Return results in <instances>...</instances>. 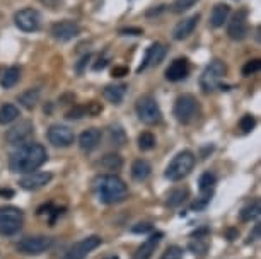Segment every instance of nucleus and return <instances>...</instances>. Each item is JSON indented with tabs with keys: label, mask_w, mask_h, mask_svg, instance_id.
<instances>
[{
	"label": "nucleus",
	"mask_w": 261,
	"mask_h": 259,
	"mask_svg": "<svg viewBox=\"0 0 261 259\" xmlns=\"http://www.w3.org/2000/svg\"><path fill=\"white\" fill-rule=\"evenodd\" d=\"M198 184H200V191L201 193H208L214 189L215 186V176L212 174V172H205V174H201L200 176V181H198Z\"/></svg>",
	"instance_id": "nucleus-30"
},
{
	"label": "nucleus",
	"mask_w": 261,
	"mask_h": 259,
	"mask_svg": "<svg viewBox=\"0 0 261 259\" xmlns=\"http://www.w3.org/2000/svg\"><path fill=\"white\" fill-rule=\"evenodd\" d=\"M198 21H200V14H195V16H190V17L183 19V21H179L174 26V29H172V38H174L176 41L186 40V38L195 31Z\"/></svg>",
	"instance_id": "nucleus-17"
},
{
	"label": "nucleus",
	"mask_w": 261,
	"mask_h": 259,
	"mask_svg": "<svg viewBox=\"0 0 261 259\" xmlns=\"http://www.w3.org/2000/svg\"><path fill=\"white\" fill-rule=\"evenodd\" d=\"M150 172H152V167L145 159L135 160L134 165H132V176H134L135 181H145L150 176Z\"/></svg>",
	"instance_id": "nucleus-23"
},
{
	"label": "nucleus",
	"mask_w": 261,
	"mask_h": 259,
	"mask_svg": "<svg viewBox=\"0 0 261 259\" xmlns=\"http://www.w3.org/2000/svg\"><path fill=\"white\" fill-rule=\"evenodd\" d=\"M161 259H183V249L179 246H171L167 247L164 254L161 256Z\"/></svg>",
	"instance_id": "nucleus-35"
},
{
	"label": "nucleus",
	"mask_w": 261,
	"mask_h": 259,
	"mask_svg": "<svg viewBox=\"0 0 261 259\" xmlns=\"http://www.w3.org/2000/svg\"><path fill=\"white\" fill-rule=\"evenodd\" d=\"M99 246H101V237H97V236L86 237V239H82L81 242H77L75 246H72L68 249V252L65 254L63 259H84L91 251H94V249Z\"/></svg>",
	"instance_id": "nucleus-13"
},
{
	"label": "nucleus",
	"mask_w": 261,
	"mask_h": 259,
	"mask_svg": "<svg viewBox=\"0 0 261 259\" xmlns=\"http://www.w3.org/2000/svg\"><path fill=\"white\" fill-rule=\"evenodd\" d=\"M137 114L142 123L145 125H157L162 120V113L161 107L157 104V101L150 96H142L139 101H137Z\"/></svg>",
	"instance_id": "nucleus-6"
},
{
	"label": "nucleus",
	"mask_w": 261,
	"mask_h": 259,
	"mask_svg": "<svg viewBox=\"0 0 261 259\" xmlns=\"http://www.w3.org/2000/svg\"><path fill=\"white\" fill-rule=\"evenodd\" d=\"M51 178L53 176L50 172H29L26 178L19 181V184H21V188L28 189V191H36V189L46 186L51 181Z\"/></svg>",
	"instance_id": "nucleus-15"
},
{
	"label": "nucleus",
	"mask_w": 261,
	"mask_h": 259,
	"mask_svg": "<svg viewBox=\"0 0 261 259\" xmlns=\"http://www.w3.org/2000/svg\"><path fill=\"white\" fill-rule=\"evenodd\" d=\"M150 228H152L150 223H139L137 227H134V232H137V234H139V232H147V231H150Z\"/></svg>",
	"instance_id": "nucleus-40"
},
{
	"label": "nucleus",
	"mask_w": 261,
	"mask_h": 259,
	"mask_svg": "<svg viewBox=\"0 0 261 259\" xmlns=\"http://www.w3.org/2000/svg\"><path fill=\"white\" fill-rule=\"evenodd\" d=\"M111 140L115 141L116 145H123L125 143V131H123L120 126H116V128H111Z\"/></svg>",
	"instance_id": "nucleus-38"
},
{
	"label": "nucleus",
	"mask_w": 261,
	"mask_h": 259,
	"mask_svg": "<svg viewBox=\"0 0 261 259\" xmlns=\"http://www.w3.org/2000/svg\"><path fill=\"white\" fill-rule=\"evenodd\" d=\"M161 239H162L161 232H157V234H154V236H150L139 249H137V252L134 254V259H150L152 254L155 252V247L159 246Z\"/></svg>",
	"instance_id": "nucleus-20"
},
{
	"label": "nucleus",
	"mask_w": 261,
	"mask_h": 259,
	"mask_svg": "<svg viewBox=\"0 0 261 259\" xmlns=\"http://www.w3.org/2000/svg\"><path fill=\"white\" fill-rule=\"evenodd\" d=\"M164 56H166V46L162 45V43H154V45H150L149 50L145 53L144 62H142V65L139 67V72L147 70L149 67L159 65V63L164 60Z\"/></svg>",
	"instance_id": "nucleus-16"
},
{
	"label": "nucleus",
	"mask_w": 261,
	"mask_h": 259,
	"mask_svg": "<svg viewBox=\"0 0 261 259\" xmlns=\"http://www.w3.org/2000/svg\"><path fill=\"white\" fill-rule=\"evenodd\" d=\"M21 113H19V107L14 104H4L0 106V125H9L12 121H16Z\"/></svg>",
	"instance_id": "nucleus-24"
},
{
	"label": "nucleus",
	"mask_w": 261,
	"mask_h": 259,
	"mask_svg": "<svg viewBox=\"0 0 261 259\" xmlns=\"http://www.w3.org/2000/svg\"><path fill=\"white\" fill-rule=\"evenodd\" d=\"M227 34L230 40L234 41H243L248 36V11L241 9L232 16L227 26Z\"/></svg>",
	"instance_id": "nucleus-10"
},
{
	"label": "nucleus",
	"mask_w": 261,
	"mask_h": 259,
	"mask_svg": "<svg viewBox=\"0 0 261 259\" xmlns=\"http://www.w3.org/2000/svg\"><path fill=\"white\" fill-rule=\"evenodd\" d=\"M196 2H198V0H174V4H172V11H174L176 14L185 12V11H188V9L193 7Z\"/></svg>",
	"instance_id": "nucleus-33"
},
{
	"label": "nucleus",
	"mask_w": 261,
	"mask_h": 259,
	"mask_svg": "<svg viewBox=\"0 0 261 259\" xmlns=\"http://www.w3.org/2000/svg\"><path fill=\"white\" fill-rule=\"evenodd\" d=\"M84 116H87V107L86 106H73L70 111H67L68 120H81Z\"/></svg>",
	"instance_id": "nucleus-37"
},
{
	"label": "nucleus",
	"mask_w": 261,
	"mask_h": 259,
	"mask_svg": "<svg viewBox=\"0 0 261 259\" xmlns=\"http://www.w3.org/2000/svg\"><path fill=\"white\" fill-rule=\"evenodd\" d=\"M108 259H118L116 256H111V257H108Z\"/></svg>",
	"instance_id": "nucleus-43"
},
{
	"label": "nucleus",
	"mask_w": 261,
	"mask_h": 259,
	"mask_svg": "<svg viewBox=\"0 0 261 259\" xmlns=\"http://www.w3.org/2000/svg\"><path fill=\"white\" fill-rule=\"evenodd\" d=\"M155 147V136L150 133V131H144L139 136V149L147 152V150H152Z\"/></svg>",
	"instance_id": "nucleus-31"
},
{
	"label": "nucleus",
	"mask_w": 261,
	"mask_h": 259,
	"mask_svg": "<svg viewBox=\"0 0 261 259\" xmlns=\"http://www.w3.org/2000/svg\"><path fill=\"white\" fill-rule=\"evenodd\" d=\"M99 143H101V131L97 128H89L82 131V135L79 136V145H81L84 152H92L94 149H97Z\"/></svg>",
	"instance_id": "nucleus-19"
},
{
	"label": "nucleus",
	"mask_w": 261,
	"mask_h": 259,
	"mask_svg": "<svg viewBox=\"0 0 261 259\" xmlns=\"http://www.w3.org/2000/svg\"><path fill=\"white\" fill-rule=\"evenodd\" d=\"M24 222V215L16 207H2L0 208V234L2 236H12L21 231Z\"/></svg>",
	"instance_id": "nucleus-4"
},
{
	"label": "nucleus",
	"mask_w": 261,
	"mask_h": 259,
	"mask_svg": "<svg viewBox=\"0 0 261 259\" xmlns=\"http://www.w3.org/2000/svg\"><path fill=\"white\" fill-rule=\"evenodd\" d=\"M51 239L46 236H33V237H24L21 242L17 244V251L28 256H38V254L45 252L46 249H50Z\"/></svg>",
	"instance_id": "nucleus-9"
},
{
	"label": "nucleus",
	"mask_w": 261,
	"mask_h": 259,
	"mask_svg": "<svg viewBox=\"0 0 261 259\" xmlns=\"http://www.w3.org/2000/svg\"><path fill=\"white\" fill-rule=\"evenodd\" d=\"M186 198H188V189L186 188L172 189V191L167 194V205H169V207H178Z\"/></svg>",
	"instance_id": "nucleus-28"
},
{
	"label": "nucleus",
	"mask_w": 261,
	"mask_h": 259,
	"mask_svg": "<svg viewBox=\"0 0 261 259\" xmlns=\"http://www.w3.org/2000/svg\"><path fill=\"white\" fill-rule=\"evenodd\" d=\"M19 79H21V70H19V67H11L4 72L2 79H0V85H2L4 89H11V87L17 84Z\"/></svg>",
	"instance_id": "nucleus-25"
},
{
	"label": "nucleus",
	"mask_w": 261,
	"mask_h": 259,
	"mask_svg": "<svg viewBox=\"0 0 261 259\" xmlns=\"http://www.w3.org/2000/svg\"><path fill=\"white\" fill-rule=\"evenodd\" d=\"M94 188L97 196L106 205L123 203L128 196V188L125 181L115 174H102L94 181Z\"/></svg>",
	"instance_id": "nucleus-2"
},
{
	"label": "nucleus",
	"mask_w": 261,
	"mask_h": 259,
	"mask_svg": "<svg viewBox=\"0 0 261 259\" xmlns=\"http://www.w3.org/2000/svg\"><path fill=\"white\" fill-rule=\"evenodd\" d=\"M128 70L125 67H115L113 68V77H123V75H126Z\"/></svg>",
	"instance_id": "nucleus-39"
},
{
	"label": "nucleus",
	"mask_w": 261,
	"mask_h": 259,
	"mask_svg": "<svg viewBox=\"0 0 261 259\" xmlns=\"http://www.w3.org/2000/svg\"><path fill=\"white\" fill-rule=\"evenodd\" d=\"M125 92H126V85L118 84V85H108L102 94H105L106 101H110L111 104H120L123 97H125Z\"/></svg>",
	"instance_id": "nucleus-22"
},
{
	"label": "nucleus",
	"mask_w": 261,
	"mask_h": 259,
	"mask_svg": "<svg viewBox=\"0 0 261 259\" xmlns=\"http://www.w3.org/2000/svg\"><path fill=\"white\" fill-rule=\"evenodd\" d=\"M254 125H256L254 116L246 114V116H243V118H241V121H239V130L243 131V133H249V131L254 128Z\"/></svg>",
	"instance_id": "nucleus-34"
},
{
	"label": "nucleus",
	"mask_w": 261,
	"mask_h": 259,
	"mask_svg": "<svg viewBox=\"0 0 261 259\" xmlns=\"http://www.w3.org/2000/svg\"><path fill=\"white\" fill-rule=\"evenodd\" d=\"M38 101H39V89H29L19 96V102H21L26 109H33Z\"/></svg>",
	"instance_id": "nucleus-26"
},
{
	"label": "nucleus",
	"mask_w": 261,
	"mask_h": 259,
	"mask_svg": "<svg viewBox=\"0 0 261 259\" xmlns=\"http://www.w3.org/2000/svg\"><path fill=\"white\" fill-rule=\"evenodd\" d=\"M259 68H261V60L259 58H254V60L246 62V65L243 67V73L244 75H253V73L259 72Z\"/></svg>",
	"instance_id": "nucleus-36"
},
{
	"label": "nucleus",
	"mask_w": 261,
	"mask_h": 259,
	"mask_svg": "<svg viewBox=\"0 0 261 259\" xmlns=\"http://www.w3.org/2000/svg\"><path fill=\"white\" fill-rule=\"evenodd\" d=\"M190 249L195 254H205L206 249H208V242H206L203 237H196L190 242Z\"/></svg>",
	"instance_id": "nucleus-32"
},
{
	"label": "nucleus",
	"mask_w": 261,
	"mask_h": 259,
	"mask_svg": "<svg viewBox=\"0 0 261 259\" xmlns=\"http://www.w3.org/2000/svg\"><path fill=\"white\" fill-rule=\"evenodd\" d=\"M230 14V7L227 4H217V6L212 9V14H210V24L214 27H222L224 22L227 21Z\"/></svg>",
	"instance_id": "nucleus-21"
},
{
	"label": "nucleus",
	"mask_w": 261,
	"mask_h": 259,
	"mask_svg": "<svg viewBox=\"0 0 261 259\" xmlns=\"http://www.w3.org/2000/svg\"><path fill=\"white\" fill-rule=\"evenodd\" d=\"M121 34H134V36H139V34H142V29H123Z\"/></svg>",
	"instance_id": "nucleus-42"
},
{
	"label": "nucleus",
	"mask_w": 261,
	"mask_h": 259,
	"mask_svg": "<svg viewBox=\"0 0 261 259\" xmlns=\"http://www.w3.org/2000/svg\"><path fill=\"white\" fill-rule=\"evenodd\" d=\"M196 111H198V102L191 94L179 96L174 102V116L183 125H188L195 120Z\"/></svg>",
	"instance_id": "nucleus-7"
},
{
	"label": "nucleus",
	"mask_w": 261,
	"mask_h": 259,
	"mask_svg": "<svg viewBox=\"0 0 261 259\" xmlns=\"http://www.w3.org/2000/svg\"><path fill=\"white\" fill-rule=\"evenodd\" d=\"M79 34V26L73 21H58L51 26V36L57 41H70L73 38H77Z\"/></svg>",
	"instance_id": "nucleus-14"
},
{
	"label": "nucleus",
	"mask_w": 261,
	"mask_h": 259,
	"mask_svg": "<svg viewBox=\"0 0 261 259\" xmlns=\"http://www.w3.org/2000/svg\"><path fill=\"white\" fill-rule=\"evenodd\" d=\"M14 22L24 33H34L41 26V14L36 9L26 7L14 14Z\"/></svg>",
	"instance_id": "nucleus-8"
},
{
	"label": "nucleus",
	"mask_w": 261,
	"mask_h": 259,
	"mask_svg": "<svg viewBox=\"0 0 261 259\" xmlns=\"http://www.w3.org/2000/svg\"><path fill=\"white\" fill-rule=\"evenodd\" d=\"M188 72H190L188 60H185V58H176V60L167 67L166 79L171 82H179L188 77Z\"/></svg>",
	"instance_id": "nucleus-18"
},
{
	"label": "nucleus",
	"mask_w": 261,
	"mask_h": 259,
	"mask_svg": "<svg viewBox=\"0 0 261 259\" xmlns=\"http://www.w3.org/2000/svg\"><path fill=\"white\" fill-rule=\"evenodd\" d=\"M48 154L41 143H26L17 152H14L9 160V167L12 172L29 174L46 162Z\"/></svg>",
	"instance_id": "nucleus-1"
},
{
	"label": "nucleus",
	"mask_w": 261,
	"mask_h": 259,
	"mask_svg": "<svg viewBox=\"0 0 261 259\" xmlns=\"http://www.w3.org/2000/svg\"><path fill=\"white\" fill-rule=\"evenodd\" d=\"M227 73V67H225L224 62L220 60H214L210 62V65L205 68L203 73L200 77V85L205 92H212L219 87L220 80L224 79V75Z\"/></svg>",
	"instance_id": "nucleus-5"
},
{
	"label": "nucleus",
	"mask_w": 261,
	"mask_h": 259,
	"mask_svg": "<svg viewBox=\"0 0 261 259\" xmlns=\"http://www.w3.org/2000/svg\"><path fill=\"white\" fill-rule=\"evenodd\" d=\"M48 140H50L51 145L60 147V149H65V147H70L75 140V135L73 131L65 125H53L48 130Z\"/></svg>",
	"instance_id": "nucleus-12"
},
{
	"label": "nucleus",
	"mask_w": 261,
	"mask_h": 259,
	"mask_svg": "<svg viewBox=\"0 0 261 259\" xmlns=\"http://www.w3.org/2000/svg\"><path fill=\"white\" fill-rule=\"evenodd\" d=\"M259 212H261L259 202H253L251 205H248V207H244L241 210V220H243V222H251V220H254L258 217Z\"/></svg>",
	"instance_id": "nucleus-29"
},
{
	"label": "nucleus",
	"mask_w": 261,
	"mask_h": 259,
	"mask_svg": "<svg viewBox=\"0 0 261 259\" xmlns=\"http://www.w3.org/2000/svg\"><path fill=\"white\" fill-rule=\"evenodd\" d=\"M33 133H34V125L29 120H24V121H19L17 125H14L11 130H7L6 140H7V143H11V145H21L31 138Z\"/></svg>",
	"instance_id": "nucleus-11"
},
{
	"label": "nucleus",
	"mask_w": 261,
	"mask_h": 259,
	"mask_svg": "<svg viewBox=\"0 0 261 259\" xmlns=\"http://www.w3.org/2000/svg\"><path fill=\"white\" fill-rule=\"evenodd\" d=\"M101 165L108 170H120L123 167V159L118 154H106L101 159Z\"/></svg>",
	"instance_id": "nucleus-27"
},
{
	"label": "nucleus",
	"mask_w": 261,
	"mask_h": 259,
	"mask_svg": "<svg viewBox=\"0 0 261 259\" xmlns=\"http://www.w3.org/2000/svg\"><path fill=\"white\" fill-rule=\"evenodd\" d=\"M258 237H259V225H254L253 234H249V242L256 241V239H258Z\"/></svg>",
	"instance_id": "nucleus-41"
},
{
	"label": "nucleus",
	"mask_w": 261,
	"mask_h": 259,
	"mask_svg": "<svg viewBox=\"0 0 261 259\" xmlns=\"http://www.w3.org/2000/svg\"><path fill=\"white\" fill-rule=\"evenodd\" d=\"M193 167H195V154L190 152V150H183L166 167V178L169 181H181L193 170Z\"/></svg>",
	"instance_id": "nucleus-3"
}]
</instances>
